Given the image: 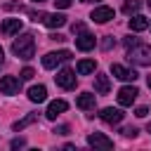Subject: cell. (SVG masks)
Here are the masks:
<instances>
[{"label":"cell","instance_id":"obj_35","mask_svg":"<svg viewBox=\"0 0 151 151\" xmlns=\"http://www.w3.org/2000/svg\"><path fill=\"white\" fill-rule=\"evenodd\" d=\"M146 5H149V7H151V0H146Z\"/></svg>","mask_w":151,"mask_h":151},{"label":"cell","instance_id":"obj_6","mask_svg":"<svg viewBox=\"0 0 151 151\" xmlns=\"http://www.w3.org/2000/svg\"><path fill=\"white\" fill-rule=\"evenodd\" d=\"M137 94H139V90H137L134 85H125V87H120V92H118V101H120V106H130V104L137 99Z\"/></svg>","mask_w":151,"mask_h":151},{"label":"cell","instance_id":"obj_10","mask_svg":"<svg viewBox=\"0 0 151 151\" xmlns=\"http://www.w3.org/2000/svg\"><path fill=\"white\" fill-rule=\"evenodd\" d=\"M111 71H113V76L120 78V80H137V71H134V68H125V66H120V64H113Z\"/></svg>","mask_w":151,"mask_h":151},{"label":"cell","instance_id":"obj_18","mask_svg":"<svg viewBox=\"0 0 151 151\" xmlns=\"http://www.w3.org/2000/svg\"><path fill=\"white\" fill-rule=\"evenodd\" d=\"M130 28H132V31H144V28H149V19L142 17V14H134V17L130 19Z\"/></svg>","mask_w":151,"mask_h":151},{"label":"cell","instance_id":"obj_17","mask_svg":"<svg viewBox=\"0 0 151 151\" xmlns=\"http://www.w3.org/2000/svg\"><path fill=\"white\" fill-rule=\"evenodd\" d=\"M97 68V61L94 59H83V61H78V66H76V71L80 73V76H87V73H92Z\"/></svg>","mask_w":151,"mask_h":151},{"label":"cell","instance_id":"obj_12","mask_svg":"<svg viewBox=\"0 0 151 151\" xmlns=\"http://www.w3.org/2000/svg\"><path fill=\"white\" fill-rule=\"evenodd\" d=\"M111 19H113V9L111 7H97L92 12V21H97V24H106Z\"/></svg>","mask_w":151,"mask_h":151},{"label":"cell","instance_id":"obj_25","mask_svg":"<svg viewBox=\"0 0 151 151\" xmlns=\"http://www.w3.org/2000/svg\"><path fill=\"white\" fill-rule=\"evenodd\" d=\"M31 19L33 21H42L45 19V12H31Z\"/></svg>","mask_w":151,"mask_h":151},{"label":"cell","instance_id":"obj_15","mask_svg":"<svg viewBox=\"0 0 151 151\" xmlns=\"http://www.w3.org/2000/svg\"><path fill=\"white\" fill-rule=\"evenodd\" d=\"M28 99L35 101V104L45 101V99H47V90H45V85H33V87L28 90Z\"/></svg>","mask_w":151,"mask_h":151},{"label":"cell","instance_id":"obj_22","mask_svg":"<svg viewBox=\"0 0 151 151\" xmlns=\"http://www.w3.org/2000/svg\"><path fill=\"white\" fill-rule=\"evenodd\" d=\"M116 45V40H113V35H104V40H101V50H111Z\"/></svg>","mask_w":151,"mask_h":151},{"label":"cell","instance_id":"obj_1","mask_svg":"<svg viewBox=\"0 0 151 151\" xmlns=\"http://www.w3.org/2000/svg\"><path fill=\"white\" fill-rule=\"evenodd\" d=\"M127 61L130 64H137V66H149L151 64V47L149 45H142V42L127 47Z\"/></svg>","mask_w":151,"mask_h":151},{"label":"cell","instance_id":"obj_27","mask_svg":"<svg viewBox=\"0 0 151 151\" xmlns=\"http://www.w3.org/2000/svg\"><path fill=\"white\" fill-rule=\"evenodd\" d=\"M146 113H149V109H146V106H139V109L134 111V116H137V118H144Z\"/></svg>","mask_w":151,"mask_h":151},{"label":"cell","instance_id":"obj_28","mask_svg":"<svg viewBox=\"0 0 151 151\" xmlns=\"http://www.w3.org/2000/svg\"><path fill=\"white\" fill-rule=\"evenodd\" d=\"M123 42H125V47H132V45H137V38H132V35H127V38H125Z\"/></svg>","mask_w":151,"mask_h":151},{"label":"cell","instance_id":"obj_32","mask_svg":"<svg viewBox=\"0 0 151 151\" xmlns=\"http://www.w3.org/2000/svg\"><path fill=\"white\" fill-rule=\"evenodd\" d=\"M2 61H5V52H2V47H0V66H2Z\"/></svg>","mask_w":151,"mask_h":151},{"label":"cell","instance_id":"obj_7","mask_svg":"<svg viewBox=\"0 0 151 151\" xmlns=\"http://www.w3.org/2000/svg\"><path fill=\"white\" fill-rule=\"evenodd\" d=\"M123 111L120 109H113V106H106V109H101V113H99V118L104 120V123H109V125H116V123H120L123 120Z\"/></svg>","mask_w":151,"mask_h":151},{"label":"cell","instance_id":"obj_23","mask_svg":"<svg viewBox=\"0 0 151 151\" xmlns=\"http://www.w3.org/2000/svg\"><path fill=\"white\" fill-rule=\"evenodd\" d=\"M33 76H35V71H33V68H31V66H26V68H24V71H21V80H31V78H33Z\"/></svg>","mask_w":151,"mask_h":151},{"label":"cell","instance_id":"obj_37","mask_svg":"<svg viewBox=\"0 0 151 151\" xmlns=\"http://www.w3.org/2000/svg\"><path fill=\"white\" fill-rule=\"evenodd\" d=\"M83 2H90V0H83Z\"/></svg>","mask_w":151,"mask_h":151},{"label":"cell","instance_id":"obj_30","mask_svg":"<svg viewBox=\"0 0 151 151\" xmlns=\"http://www.w3.org/2000/svg\"><path fill=\"white\" fill-rule=\"evenodd\" d=\"M123 134H125V137H134V134H137V130H134V127H125V130H123Z\"/></svg>","mask_w":151,"mask_h":151},{"label":"cell","instance_id":"obj_3","mask_svg":"<svg viewBox=\"0 0 151 151\" xmlns=\"http://www.w3.org/2000/svg\"><path fill=\"white\" fill-rule=\"evenodd\" d=\"M68 59H71V52H68V50H61V52H47V54L42 57V66H45V68H57V64L68 61Z\"/></svg>","mask_w":151,"mask_h":151},{"label":"cell","instance_id":"obj_5","mask_svg":"<svg viewBox=\"0 0 151 151\" xmlns=\"http://www.w3.org/2000/svg\"><path fill=\"white\" fill-rule=\"evenodd\" d=\"M19 87H21V80L14 78V76H5V78L0 80V92H2V94H17Z\"/></svg>","mask_w":151,"mask_h":151},{"label":"cell","instance_id":"obj_24","mask_svg":"<svg viewBox=\"0 0 151 151\" xmlns=\"http://www.w3.org/2000/svg\"><path fill=\"white\" fill-rule=\"evenodd\" d=\"M71 2H73V0H54V5H57L59 9H66V7H71Z\"/></svg>","mask_w":151,"mask_h":151},{"label":"cell","instance_id":"obj_31","mask_svg":"<svg viewBox=\"0 0 151 151\" xmlns=\"http://www.w3.org/2000/svg\"><path fill=\"white\" fill-rule=\"evenodd\" d=\"M54 132H59V134H68V127H66V125H61V127H57Z\"/></svg>","mask_w":151,"mask_h":151},{"label":"cell","instance_id":"obj_19","mask_svg":"<svg viewBox=\"0 0 151 151\" xmlns=\"http://www.w3.org/2000/svg\"><path fill=\"white\" fill-rule=\"evenodd\" d=\"M78 109H83V111H87V109H94V94H90V92H85V94H80L78 97Z\"/></svg>","mask_w":151,"mask_h":151},{"label":"cell","instance_id":"obj_13","mask_svg":"<svg viewBox=\"0 0 151 151\" xmlns=\"http://www.w3.org/2000/svg\"><path fill=\"white\" fill-rule=\"evenodd\" d=\"M0 31H2V35H7V38L14 35V33H19V31H21V19H5Z\"/></svg>","mask_w":151,"mask_h":151},{"label":"cell","instance_id":"obj_16","mask_svg":"<svg viewBox=\"0 0 151 151\" xmlns=\"http://www.w3.org/2000/svg\"><path fill=\"white\" fill-rule=\"evenodd\" d=\"M109 87H111V83H109V76L99 73V76L94 78V92H97V94H106V92H109Z\"/></svg>","mask_w":151,"mask_h":151},{"label":"cell","instance_id":"obj_14","mask_svg":"<svg viewBox=\"0 0 151 151\" xmlns=\"http://www.w3.org/2000/svg\"><path fill=\"white\" fill-rule=\"evenodd\" d=\"M42 24L45 26H50V28H61L64 24H66V17L64 14H45V19H42Z\"/></svg>","mask_w":151,"mask_h":151},{"label":"cell","instance_id":"obj_4","mask_svg":"<svg viewBox=\"0 0 151 151\" xmlns=\"http://www.w3.org/2000/svg\"><path fill=\"white\" fill-rule=\"evenodd\" d=\"M54 80H57V85L64 87V90H73V87H76V73H73L71 68H61V71L54 76Z\"/></svg>","mask_w":151,"mask_h":151},{"label":"cell","instance_id":"obj_36","mask_svg":"<svg viewBox=\"0 0 151 151\" xmlns=\"http://www.w3.org/2000/svg\"><path fill=\"white\" fill-rule=\"evenodd\" d=\"M33 2H42V0H33Z\"/></svg>","mask_w":151,"mask_h":151},{"label":"cell","instance_id":"obj_9","mask_svg":"<svg viewBox=\"0 0 151 151\" xmlns=\"http://www.w3.org/2000/svg\"><path fill=\"white\" fill-rule=\"evenodd\" d=\"M94 42H97V38H94L92 33H85V31L76 38V47H78V50H83V52L92 50V47H94Z\"/></svg>","mask_w":151,"mask_h":151},{"label":"cell","instance_id":"obj_33","mask_svg":"<svg viewBox=\"0 0 151 151\" xmlns=\"http://www.w3.org/2000/svg\"><path fill=\"white\" fill-rule=\"evenodd\" d=\"M146 85H149V90H151V76H149V78H146Z\"/></svg>","mask_w":151,"mask_h":151},{"label":"cell","instance_id":"obj_11","mask_svg":"<svg viewBox=\"0 0 151 151\" xmlns=\"http://www.w3.org/2000/svg\"><path fill=\"white\" fill-rule=\"evenodd\" d=\"M66 109H68V104H66L64 99H57V101H52V104L47 106V113H45V116H47L50 120H57V116H61Z\"/></svg>","mask_w":151,"mask_h":151},{"label":"cell","instance_id":"obj_29","mask_svg":"<svg viewBox=\"0 0 151 151\" xmlns=\"http://www.w3.org/2000/svg\"><path fill=\"white\" fill-rule=\"evenodd\" d=\"M21 146H26L24 139H12V149H21Z\"/></svg>","mask_w":151,"mask_h":151},{"label":"cell","instance_id":"obj_26","mask_svg":"<svg viewBox=\"0 0 151 151\" xmlns=\"http://www.w3.org/2000/svg\"><path fill=\"white\" fill-rule=\"evenodd\" d=\"M71 31H73V33H83V31H85V26H83L80 21H76V24L71 26Z\"/></svg>","mask_w":151,"mask_h":151},{"label":"cell","instance_id":"obj_20","mask_svg":"<svg viewBox=\"0 0 151 151\" xmlns=\"http://www.w3.org/2000/svg\"><path fill=\"white\" fill-rule=\"evenodd\" d=\"M35 120H38V116H35V113H28L24 120H17V123H14V130L19 132V130H24L26 125H31V123H35Z\"/></svg>","mask_w":151,"mask_h":151},{"label":"cell","instance_id":"obj_21","mask_svg":"<svg viewBox=\"0 0 151 151\" xmlns=\"http://www.w3.org/2000/svg\"><path fill=\"white\" fill-rule=\"evenodd\" d=\"M142 7V0H125L123 2V12L125 14H132V12H137Z\"/></svg>","mask_w":151,"mask_h":151},{"label":"cell","instance_id":"obj_34","mask_svg":"<svg viewBox=\"0 0 151 151\" xmlns=\"http://www.w3.org/2000/svg\"><path fill=\"white\" fill-rule=\"evenodd\" d=\"M146 132H149V134H151V123H149V125H146Z\"/></svg>","mask_w":151,"mask_h":151},{"label":"cell","instance_id":"obj_2","mask_svg":"<svg viewBox=\"0 0 151 151\" xmlns=\"http://www.w3.org/2000/svg\"><path fill=\"white\" fill-rule=\"evenodd\" d=\"M12 52H14L19 59H31V57L35 54V40H33V35L26 33V35H21L19 40H14Z\"/></svg>","mask_w":151,"mask_h":151},{"label":"cell","instance_id":"obj_8","mask_svg":"<svg viewBox=\"0 0 151 151\" xmlns=\"http://www.w3.org/2000/svg\"><path fill=\"white\" fill-rule=\"evenodd\" d=\"M87 144L94 146V149H113V139H109V137L101 134V132H92V134L87 137Z\"/></svg>","mask_w":151,"mask_h":151}]
</instances>
